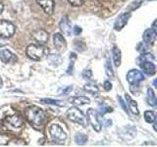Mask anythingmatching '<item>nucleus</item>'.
<instances>
[{
  "instance_id": "nucleus-13",
  "label": "nucleus",
  "mask_w": 157,
  "mask_h": 147,
  "mask_svg": "<svg viewBox=\"0 0 157 147\" xmlns=\"http://www.w3.org/2000/svg\"><path fill=\"white\" fill-rule=\"evenodd\" d=\"M139 66L142 69L144 73H145L147 76H154L156 73V66L154 65L152 61H144L139 64Z\"/></svg>"
},
{
  "instance_id": "nucleus-38",
  "label": "nucleus",
  "mask_w": 157,
  "mask_h": 147,
  "mask_svg": "<svg viewBox=\"0 0 157 147\" xmlns=\"http://www.w3.org/2000/svg\"><path fill=\"white\" fill-rule=\"evenodd\" d=\"M2 86H3V81H2L1 77H0V88H1Z\"/></svg>"
},
{
  "instance_id": "nucleus-23",
  "label": "nucleus",
  "mask_w": 157,
  "mask_h": 147,
  "mask_svg": "<svg viewBox=\"0 0 157 147\" xmlns=\"http://www.w3.org/2000/svg\"><path fill=\"white\" fill-rule=\"evenodd\" d=\"M75 141L78 145H83L86 143L87 141V136L83 134H81V132H78L75 136Z\"/></svg>"
},
{
  "instance_id": "nucleus-20",
  "label": "nucleus",
  "mask_w": 157,
  "mask_h": 147,
  "mask_svg": "<svg viewBox=\"0 0 157 147\" xmlns=\"http://www.w3.org/2000/svg\"><path fill=\"white\" fill-rule=\"evenodd\" d=\"M83 89L87 93H90V94H92V95H96L98 94V92H99V88H98V86L93 82H90L85 85H83Z\"/></svg>"
},
{
  "instance_id": "nucleus-3",
  "label": "nucleus",
  "mask_w": 157,
  "mask_h": 147,
  "mask_svg": "<svg viewBox=\"0 0 157 147\" xmlns=\"http://www.w3.org/2000/svg\"><path fill=\"white\" fill-rule=\"evenodd\" d=\"M67 117L70 121H72L74 123H77V124L81 125L82 126H86L88 124V121L86 119V115L83 114L78 108H77V106L71 107L70 109H68Z\"/></svg>"
},
{
  "instance_id": "nucleus-19",
  "label": "nucleus",
  "mask_w": 157,
  "mask_h": 147,
  "mask_svg": "<svg viewBox=\"0 0 157 147\" xmlns=\"http://www.w3.org/2000/svg\"><path fill=\"white\" fill-rule=\"evenodd\" d=\"M146 93H147V102H148V105L157 109V97L155 96L153 89L149 87L148 89H147Z\"/></svg>"
},
{
  "instance_id": "nucleus-34",
  "label": "nucleus",
  "mask_w": 157,
  "mask_h": 147,
  "mask_svg": "<svg viewBox=\"0 0 157 147\" xmlns=\"http://www.w3.org/2000/svg\"><path fill=\"white\" fill-rule=\"evenodd\" d=\"M152 29H153L155 34L157 36V20H155V21L153 22V24H152Z\"/></svg>"
},
{
  "instance_id": "nucleus-12",
  "label": "nucleus",
  "mask_w": 157,
  "mask_h": 147,
  "mask_svg": "<svg viewBox=\"0 0 157 147\" xmlns=\"http://www.w3.org/2000/svg\"><path fill=\"white\" fill-rule=\"evenodd\" d=\"M59 28H60V31L63 34H65L67 36H71V33H72L71 22L67 16H64L62 18V20L60 21V24H59Z\"/></svg>"
},
{
  "instance_id": "nucleus-2",
  "label": "nucleus",
  "mask_w": 157,
  "mask_h": 147,
  "mask_svg": "<svg viewBox=\"0 0 157 147\" xmlns=\"http://www.w3.org/2000/svg\"><path fill=\"white\" fill-rule=\"evenodd\" d=\"M27 56L33 61H40L42 59L46 58L49 54L48 48L43 44H29L27 47Z\"/></svg>"
},
{
  "instance_id": "nucleus-24",
  "label": "nucleus",
  "mask_w": 157,
  "mask_h": 147,
  "mask_svg": "<svg viewBox=\"0 0 157 147\" xmlns=\"http://www.w3.org/2000/svg\"><path fill=\"white\" fill-rule=\"evenodd\" d=\"M41 103L44 104H48V105H55V106H64V102L61 100H55V99H50V98H45V99H41Z\"/></svg>"
},
{
  "instance_id": "nucleus-14",
  "label": "nucleus",
  "mask_w": 157,
  "mask_h": 147,
  "mask_svg": "<svg viewBox=\"0 0 157 147\" xmlns=\"http://www.w3.org/2000/svg\"><path fill=\"white\" fill-rule=\"evenodd\" d=\"M33 36L38 43H40V44L46 43L49 39V34L47 33L46 31H44V29H36V32H33Z\"/></svg>"
},
{
  "instance_id": "nucleus-11",
  "label": "nucleus",
  "mask_w": 157,
  "mask_h": 147,
  "mask_svg": "<svg viewBox=\"0 0 157 147\" xmlns=\"http://www.w3.org/2000/svg\"><path fill=\"white\" fill-rule=\"evenodd\" d=\"M36 2L47 15L53 14L54 7H55V2H54V0H36Z\"/></svg>"
},
{
  "instance_id": "nucleus-1",
  "label": "nucleus",
  "mask_w": 157,
  "mask_h": 147,
  "mask_svg": "<svg viewBox=\"0 0 157 147\" xmlns=\"http://www.w3.org/2000/svg\"><path fill=\"white\" fill-rule=\"evenodd\" d=\"M25 115H26L28 122L36 129L42 126L46 122L45 113L41 108L37 106H31L27 108L25 111Z\"/></svg>"
},
{
  "instance_id": "nucleus-36",
  "label": "nucleus",
  "mask_w": 157,
  "mask_h": 147,
  "mask_svg": "<svg viewBox=\"0 0 157 147\" xmlns=\"http://www.w3.org/2000/svg\"><path fill=\"white\" fill-rule=\"evenodd\" d=\"M3 10H4V5L2 4V2H0V15L2 14Z\"/></svg>"
},
{
  "instance_id": "nucleus-5",
  "label": "nucleus",
  "mask_w": 157,
  "mask_h": 147,
  "mask_svg": "<svg viewBox=\"0 0 157 147\" xmlns=\"http://www.w3.org/2000/svg\"><path fill=\"white\" fill-rule=\"evenodd\" d=\"M86 117H87V121L90 122V124L92 126V129L96 132H99L101 130L102 124L101 121L99 120L98 113L94 109H88L86 112Z\"/></svg>"
},
{
  "instance_id": "nucleus-15",
  "label": "nucleus",
  "mask_w": 157,
  "mask_h": 147,
  "mask_svg": "<svg viewBox=\"0 0 157 147\" xmlns=\"http://www.w3.org/2000/svg\"><path fill=\"white\" fill-rule=\"evenodd\" d=\"M156 34L152 28H147L144 31V34H142V39H144V42L146 45H152L154 43L155 39H156Z\"/></svg>"
},
{
  "instance_id": "nucleus-18",
  "label": "nucleus",
  "mask_w": 157,
  "mask_h": 147,
  "mask_svg": "<svg viewBox=\"0 0 157 147\" xmlns=\"http://www.w3.org/2000/svg\"><path fill=\"white\" fill-rule=\"evenodd\" d=\"M112 57H113V61H114V65L115 67H120L121 65V61H122V53L121 50L118 46H114L112 49Z\"/></svg>"
},
{
  "instance_id": "nucleus-16",
  "label": "nucleus",
  "mask_w": 157,
  "mask_h": 147,
  "mask_svg": "<svg viewBox=\"0 0 157 147\" xmlns=\"http://www.w3.org/2000/svg\"><path fill=\"white\" fill-rule=\"evenodd\" d=\"M68 102L75 106H82V105L90 104V99L86 96H72L68 99Z\"/></svg>"
},
{
  "instance_id": "nucleus-21",
  "label": "nucleus",
  "mask_w": 157,
  "mask_h": 147,
  "mask_svg": "<svg viewBox=\"0 0 157 147\" xmlns=\"http://www.w3.org/2000/svg\"><path fill=\"white\" fill-rule=\"evenodd\" d=\"M12 57H13V54L10 52L8 49H2V50L0 51V60L5 64L9 63L10 60L12 59Z\"/></svg>"
},
{
  "instance_id": "nucleus-29",
  "label": "nucleus",
  "mask_w": 157,
  "mask_h": 147,
  "mask_svg": "<svg viewBox=\"0 0 157 147\" xmlns=\"http://www.w3.org/2000/svg\"><path fill=\"white\" fill-rule=\"evenodd\" d=\"M68 2L74 7H81L85 2V0H68Z\"/></svg>"
},
{
  "instance_id": "nucleus-9",
  "label": "nucleus",
  "mask_w": 157,
  "mask_h": 147,
  "mask_svg": "<svg viewBox=\"0 0 157 147\" xmlns=\"http://www.w3.org/2000/svg\"><path fill=\"white\" fill-rule=\"evenodd\" d=\"M131 16H132L131 12H126V13L121 14L120 16L118 17V19L116 20V22H115L114 28L116 29V31H121V29L127 24V23L129 22Z\"/></svg>"
},
{
  "instance_id": "nucleus-22",
  "label": "nucleus",
  "mask_w": 157,
  "mask_h": 147,
  "mask_svg": "<svg viewBox=\"0 0 157 147\" xmlns=\"http://www.w3.org/2000/svg\"><path fill=\"white\" fill-rule=\"evenodd\" d=\"M144 117L145 122L148 123V124H153V122L156 120V115L153 111H145Z\"/></svg>"
},
{
  "instance_id": "nucleus-8",
  "label": "nucleus",
  "mask_w": 157,
  "mask_h": 147,
  "mask_svg": "<svg viewBox=\"0 0 157 147\" xmlns=\"http://www.w3.org/2000/svg\"><path fill=\"white\" fill-rule=\"evenodd\" d=\"M4 123L11 129L19 130L23 126V119L18 115H12L5 118Z\"/></svg>"
},
{
  "instance_id": "nucleus-26",
  "label": "nucleus",
  "mask_w": 157,
  "mask_h": 147,
  "mask_svg": "<svg viewBox=\"0 0 157 147\" xmlns=\"http://www.w3.org/2000/svg\"><path fill=\"white\" fill-rule=\"evenodd\" d=\"M47 59H48V62L55 67H57L59 64L61 63V58L58 55H56V54H52L50 56H47Z\"/></svg>"
},
{
  "instance_id": "nucleus-31",
  "label": "nucleus",
  "mask_w": 157,
  "mask_h": 147,
  "mask_svg": "<svg viewBox=\"0 0 157 147\" xmlns=\"http://www.w3.org/2000/svg\"><path fill=\"white\" fill-rule=\"evenodd\" d=\"M103 87L106 91H110L112 89V83L109 81H105L104 83H103Z\"/></svg>"
},
{
  "instance_id": "nucleus-25",
  "label": "nucleus",
  "mask_w": 157,
  "mask_h": 147,
  "mask_svg": "<svg viewBox=\"0 0 157 147\" xmlns=\"http://www.w3.org/2000/svg\"><path fill=\"white\" fill-rule=\"evenodd\" d=\"M77 60V55L75 53H71L70 54V66L67 69V75L71 76L73 74V69H74V63Z\"/></svg>"
},
{
  "instance_id": "nucleus-35",
  "label": "nucleus",
  "mask_w": 157,
  "mask_h": 147,
  "mask_svg": "<svg viewBox=\"0 0 157 147\" xmlns=\"http://www.w3.org/2000/svg\"><path fill=\"white\" fill-rule=\"evenodd\" d=\"M153 130L157 132V120H155L153 122Z\"/></svg>"
},
{
  "instance_id": "nucleus-30",
  "label": "nucleus",
  "mask_w": 157,
  "mask_h": 147,
  "mask_svg": "<svg viewBox=\"0 0 157 147\" xmlns=\"http://www.w3.org/2000/svg\"><path fill=\"white\" fill-rule=\"evenodd\" d=\"M118 101H119L120 106L122 107V109L124 110V111L127 113V114H128V113H129V112H128V106H127V104H126V102H125L124 100H123V98H122L121 96H119V95H118Z\"/></svg>"
},
{
  "instance_id": "nucleus-37",
  "label": "nucleus",
  "mask_w": 157,
  "mask_h": 147,
  "mask_svg": "<svg viewBox=\"0 0 157 147\" xmlns=\"http://www.w3.org/2000/svg\"><path fill=\"white\" fill-rule=\"evenodd\" d=\"M152 85H153V86L157 89V78H155V80L153 81V82H152Z\"/></svg>"
},
{
  "instance_id": "nucleus-32",
  "label": "nucleus",
  "mask_w": 157,
  "mask_h": 147,
  "mask_svg": "<svg viewBox=\"0 0 157 147\" xmlns=\"http://www.w3.org/2000/svg\"><path fill=\"white\" fill-rule=\"evenodd\" d=\"M83 77H86V78H90L92 77V72H91V70L86 71L85 73H83Z\"/></svg>"
},
{
  "instance_id": "nucleus-27",
  "label": "nucleus",
  "mask_w": 157,
  "mask_h": 147,
  "mask_svg": "<svg viewBox=\"0 0 157 147\" xmlns=\"http://www.w3.org/2000/svg\"><path fill=\"white\" fill-rule=\"evenodd\" d=\"M105 70H106V74L108 77H113L114 74H113V69H112V65H111V61L109 58H107L106 60V64H105Z\"/></svg>"
},
{
  "instance_id": "nucleus-28",
  "label": "nucleus",
  "mask_w": 157,
  "mask_h": 147,
  "mask_svg": "<svg viewBox=\"0 0 157 147\" xmlns=\"http://www.w3.org/2000/svg\"><path fill=\"white\" fill-rule=\"evenodd\" d=\"M113 111V109L109 106H105V105H101L99 106V112L101 115H104L106 113H111Z\"/></svg>"
},
{
  "instance_id": "nucleus-4",
  "label": "nucleus",
  "mask_w": 157,
  "mask_h": 147,
  "mask_svg": "<svg viewBox=\"0 0 157 147\" xmlns=\"http://www.w3.org/2000/svg\"><path fill=\"white\" fill-rule=\"evenodd\" d=\"M16 32L15 24L7 21V20H0V36L3 38H10L14 36Z\"/></svg>"
},
{
  "instance_id": "nucleus-33",
  "label": "nucleus",
  "mask_w": 157,
  "mask_h": 147,
  "mask_svg": "<svg viewBox=\"0 0 157 147\" xmlns=\"http://www.w3.org/2000/svg\"><path fill=\"white\" fill-rule=\"evenodd\" d=\"M74 32H75V34H77V36H78V34L82 32V28L78 26H75V28H74Z\"/></svg>"
},
{
  "instance_id": "nucleus-6",
  "label": "nucleus",
  "mask_w": 157,
  "mask_h": 147,
  "mask_svg": "<svg viewBox=\"0 0 157 147\" xmlns=\"http://www.w3.org/2000/svg\"><path fill=\"white\" fill-rule=\"evenodd\" d=\"M144 75L140 71L136 70V69H132L130 70L127 74V81L131 85H137L140 82L144 81Z\"/></svg>"
},
{
  "instance_id": "nucleus-10",
  "label": "nucleus",
  "mask_w": 157,
  "mask_h": 147,
  "mask_svg": "<svg viewBox=\"0 0 157 147\" xmlns=\"http://www.w3.org/2000/svg\"><path fill=\"white\" fill-rule=\"evenodd\" d=\"M53 43H54V46L57 49L58 51L60 52H64L65 49L67 47V43L64 36H62L61 33H55L53 36Z\"/></svg>"
},
{
  "instance_id": "nucleus-17",
  "label": "nucleus",
  "mask_w": 157,
  "mask_h": 147,
  "mask_svg": "<svg viewBox=\"0 0 157 147\" xmlns=\"http://www.w3.org/2000/svg\"><path fill=\"white\" fill-rule=\"evenodd\" d=\"M126 101H127V106L129 108V110L134 115H139V108H137V103L136 101L132 100V97L129 94H126Z\"/></svg>"
},
{
  "instance_id": "nucleus-7",
  "label": "nucleus",
  "mask_w": 157,
  "mask_h": 147,
  "mask_svg": "<svg viewBox=\"0 0 157 147\" xmlns=\"http://www.w3.org/2000/svg\"><path fill=\"white\" fill-rule=\"evenodd\" d=\"M49 132L54 141H63L67 138V134L59 125H51L49 127Z\"/></svg>"
}]
</instances>
